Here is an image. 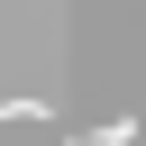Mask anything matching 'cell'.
<instances>
[{
  "label": "cell",
  "instance_id": "cell-1",
  "mask_svg": "<svg viewBox=\"0 0 146 146\" xmlns=\"http://www.w3.org/2000/svg\"><path fill=\"white\" fill-rule=\"evenodd\" d=\"M128 137H137V119H100L91 137H64V146H128Z\"/></svg>",
  "mask_w": 146,
  "mask_h": 146
}]
</instances>
